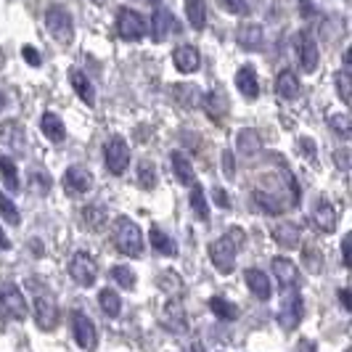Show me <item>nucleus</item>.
Segmentation results:
<instances>
[{
	"label": "nucleus",
	"mask_w": 352,
	"mask_h": 352,
	"mask_svg": "<svg viewBox=\"0 0 352 352\" xmlns=\"http://www.w3.org/2000/svg\"><path fill=\"white\" fill-rule=\"evenodd\" d=\"M302 318H305V302H302L300 294H292L289 300L283 302L281 310H278V326L286 329V331H292V329L300 326Z\"/></svg>",
	"instance_id": "obj_11"
},
{
	"label": "nucleus",
	"mask_w": 352,
	"mask_h": 352,
	"mask_svg": "<svg viewBox=\"0 0 352 352\" xmlns=\"http://www.w3.org/2000/svg\"><path fill=\"white\" fill-rule=\"evenodd\" d=\"M35 320L43 331H53L56 323H58V307L48 292H43L35 300Z\"/></svg>",
	"instance_id": "obj_10"
},
{
	"label": "nucleus",
	"mask_w": 352,
	"mask_h": 352,
	"mask_svg": "<svg viewBox=\"0 0 352 352\" xmlns=\"http://www.w3.org/2000/svg\"><path fill=\"white\" fill-rule=\"evenodd\" d=\"M0 249L6 252V249H11V241H8V236L3 233V228H0Z\"/></svg>",
	"instance_id": "obj_54"
},
{
	"label": "nucleus",
	"mask_w": 352,
	"mask_h": 352,
	"mask_svg": "<svg viewBox=\"0 0 352 352\" xmlns=\"http://www.w3.org/2000/svg\"><path fill=\"white\" fill-rule=\"evenodd\" d=\"M307 217H310V220H313V226H318L323 233H334L336 230V212H334V207H331V201H329V199H323V196L316 201V207L310 210Z\"/></svg>",
	"instance_id": "obj_13"
},
{
	"label": "nucleus",
	"mask_w": 352,
	"mask_h": 352,
	"mask_svg": "<svg viewBox=\"0 0 352 352\" xmlns=\"http://www.w3.org/2000/svg\"><path fill=\"white\" fill-rule=\"evenodd\" d=\"M170 159H173V170H175L177 180H180L183 186H194L196 173H194V167H191V162H188V157H186L183 151H173Z\"/></svg>",
	"instance_id": "obj_27"
},
{
	"label": "nucleus",
	"mask_w": 352,
	"mask_h": 352,
	"mask_svg": "<svg viewBox=\"0 0 352 352\" xmlns=\"http://www.w3.org/2000/svg\"><path fill=\"white\" fill-rule=\"evenodd\" d=\"M40 130L45 133V138H48L51 143H64V138H67V127H64V122H61V117L53 114V111H45V114H43Z\"/></svg>",
	"instance_id": "obj_23"
},
{
	"label": "nucleus",
	"mask_w": 352,
	"mask_h": 352,
	"mask_svg": "<svg viewBox=\"0 0 352 352\" xmlns=\"http://www.w3.org/2000/svg\"><path fill=\"white\" fill-rule=\"evenodd\" d=\"M30 247H32V252H35V254H43V249H40V241H30Z\"/></svg>",
	"instance_id": "obj_56"
},
{
	"label": "nucleus",
	"mask_w": 352,
	"mask_h": 352,
	"mask_svg": "<svg viewBox=\"0 0 352 352\" xmlns=\"http://www.w3.org/2000/svg\"><path fill=\"white\" fill-rule=\"evenodd\" d=\"M173 61H175V69L183 72V74H191V72L201 67V56H199L196 45H180V48H175Z\"/></svg>",
	"instance_id": "obj_17"
},
{
	"label": "nucleus",
	"mask_w": 352,
	"mask_h": 352,
	"mask_svg": "<svg viewBox=\"0 0 352 352\" xmlns=\"http://www.w3.org/2000/svg\"><path fill=\"white\" fill-rule=\"evenodd\" d=\"M173 24H175L173 14H170L164 6H157L154 16H151V40H154V43L167 40V37H170V30H173Z\"/></svg>",
	"instance_id": "obj_19"
},
{
	"label": "nucleus",
	"mask_w": 352,
	"mask_h": 352,
	"mask_svg": "<svg viewBox=\"0 0 352 352\" xmlns=\"http://www.w3.org/2000/svg\"><path fill=\"white\" fill-rule=\"evenodd\" d=\"M191 210H194V214L201 223L210 220V204H207V199H204V191H201L196 183L191 186Z\"/></svg>",
	"instance_id": "obj_35"
},
{
	"label": "nucleus",
	"mask_w": 352,
	"mask_h": 352,
	"mask_svg": "<svg viewBox=\"0 0 352 352\" xmlns=\"http://www.w3.org/2000/svg\"><path fill=\"white\" fill-rule=\"evenodd\" d=\"M186 16L194 30L207 27V3L204 0H186Z\"/></svg>",
	"instance_id": "obj_30"
},
{
	"label": "nucleus",
	"mask_w": 352,
	"mask_h": 352,
	"mask_svg": "<svg viewBox=\"0 0 352 352\" xmlns=\"http://www.w3.org/2000/svg\"><path fill=\"white\" fill-rule=\"evenodd\" d=\"M350 249H352V236H344V239H342V263H344V267H350L352 265Z\"/></svg>",
	"instance_id": "obj_50"
},
{
	"label": "nucleus",
	"mask_w": 352,
	"mask_h": 352,
	"mask_svg": "<svg viewBox=\"0 0 352 352\" xmlns=\"http://www.w3.org/2000/svg\"><path fill=\"white\" fill-rule=\"evenodd\" d=\"M329 127L334 130L339 138H350L352 133V122L347 114H329Z\"/></svg>",
	"instance_id": "obj_42"
},
{
	"label": "nucleus",
	"mask_w": 352,
	"mask_h": 352,
	"mask_svg": "<svg viewBox=\"0 0 352 352\" xmlns=\"http://www.w3.org/2000/svg\"><path fill=\"white\" fill-rule=\"evenodd\" d=\"M236 148H239L244 157H257V154L263 151V141H260L257 130H252V127L239 130V135H236Z\"/></svg>",
	"instance_id": "obj_24"
},
{
	"label": "nucleus",
	"mask_w": 352,
	"mask_h": 352,
	"mask_svg": "<svg viewBox=\"0 0 352 352\" xmlns=\"http://www.w3.org/2000/svg\"><path fill=\"white\" fill-rule=\"evenodd\" d=\"M90 3H96V6H104L106 0H90Z\"/></svg>",
	"instance_id": "obj_59"
},
{
	"label": "nucleus",
	"mask_w": 352,
	"mask_h": 352,
	"mask_svg": "<svg viewBox=\"0 0 352 352\" xmlns=\"http://www.w3.org/2000/svg\"><path fill=\"white\" fill-rule=\"evenodd\" d=\"M104 162H106V170L111 175H122L124 170H127V164H130V146L124 143V138L114 135V138L106 141Z\"/></svg>",
	"instance_id": "obj_4"
},
{
	"label": "nucleus",
	"mask_w": 352,
	"mask_h": 352,
	"mask_svg": "<svg viewBox=\"0 0 352 352\" xmlns=\"http://www.w3.org/2000/svg\"><path fill=\"white\" fill-rule=\"evenodd\" d=\"M339 302H342V307L350 313L352 310V297H350V289H339Z\"/></svg>",
	"instance_id": "obj_51"
},
{
	"label": "nucleus",
	"mask_w": 352,
	"mask_h": 352,
	"mask_svg": "<svg viewBox=\"0 0 352 352\" xmlns=\"http://www.w3.org/2000/svg\"><path fill=\"white\" fill-rule=\"evenodd\" d=\"M148 236H151V247L157 249L159 254H164V257H175L177 254V244L173 241V236H167L159 226H154Z\"/></svg>",
	"instance_id": "obj_29"
},
{
	"label": "nucleus",
	"mask_w": 352,
	"mask_h": 352,
	"mask_svg": "<svg viewBox=\"0 0 352 352\" xmlns=\"http://www.w3.org/2000/svg\"><path fill=\"white\" fill-rule=\"evenodd\" d=\"M148 3H157V0H148Z\"/></svg>",
	"instance_id": "obj_60"
},
{
	"label": "nucleus",
	"mask_w": 352,
	"mask_h": 352,
	"mask_svg": "<svg viewBox=\"0 0 352 352\" xmlns=\"http://www.w3.org/2000/svg\"><path fill=\"white\" fill-rule=\"evenodd\" d=\"M138 186H141L143 191H154V186H157V167H154V162H141L138 164Z\"/></svg>",
	"instance_id": "obj_36"
},
{
	"label": "nucleus",
	"mask_w": 352,
	"mask_h": 352,
	"mask_svg": "<svg viewBox=\"0 0 352 352\" xmlns=\"http://www.w3.org/2000/svg\"><path fill=\"white\" fill-rule=\"evenodd\" d=\"M233 16H247L249 14V0H223Z\"/></svg>",
	"instance_id": "obj_44"
},
{
	"label": "nucleus",
	"mask_w": 352,
	"mask_h": 352,
	"mask_svg": "<svg viewBox=\"0 0 352 352\" xmlns=\"http://www.w3.org/2000/svg\"><path fill=\"white\" fill-rule=\"evenodd\" d=\"M21 56H24V61H27L30 67H40V64H43V56H40V51L32 48V45H24V48H21Z\"/></svg>",
	"instance_id": "obj_45"
},
{
	"label": "nucleus",
	"mask_w": 352,
	"mask_h": 352,
	"mask_svg": "<svg viewBox=\"0 0 352 352\" xmlns=\"http://www.w3.org/2000/svg\"><path fill=\"white\" fill-rule=\"evenodd\" d=\"M236 40H239V45L244 51H260L265 43V32L260 24H244V27H239Z\"/></svg>",
	"instance_id": "obj_21"
},
{
	"label": "nucleus",
	"mask_w": 352,
	"mask_h": 352,
	"mask_svg": "<svg viewBox=\"0 0 352 352\" xmlns=\"http://www.w3.org/2000/svg\"><path fill=\"white\" fill-rule=\"evenodd\" d=\"M0 313L6 318H14V320H24L27 318V302H24V294L19 292V286L14 283H6L0 289Z\"/></svg>",
	"instance_id": "obj_5"
},
{
	"label": "nucleus",
	"mask_w": 352,
	"mask_h": 352,
	"mask_svg": "<svg viewBox=\"0 0 352 352\" xmlns=\"http://www.w3.org/2000/svg\"><path fill=\"white\" fill-rule=\"evenodd\" d=\"M212 199H214V204L217 207H223V210H230V196L223 191V188H214L212 191Z\"/></svg>",
	"instance_id": "obj_49"
},
{
	"label": "nucleus",
	"mask_w": 352,
	"mask_h": 352,
	"mask_svg": "<svg viewBox=\"0 0 352 352\" xmlns=\"http://www.w3.org/2000/svg\"><path fill=\"white\" fill-rule=\"evenodd\" d=\"M111 281L120 283V289H135V273L127 265H114L111 267Z\"/></svg>",
	"instance_id": "obj_39"
},
{
	"label": "nucleus",
	"mask_w": 352,
	"mask_h": 352,
	"mask_svg": "<svg viewBox=\"0 0 352 352\" xmlns=\"http://www.w3.org/2000/svg\"><path fill=\"white\" fill-rule=\"evenodd\" d=\"M297 350H300V352H316V342H307V339H302Z\"/></svg>",
	"instance_id": "obj_53"
},
{
	"label": "nucleus",
	"mask_w": 352,
	"mask_h": 352,
	"mask_svg": "<svg viewBox=\"0 0 352 352\" xmlns=\"http://www.w3.org/2000/svg\"><path fill=\"white\" fill-rule=\"evenodd\" d=\"M336 82V93H339V101L342 104H350L352 101V77H350V69H339L334 77Z\"/></svg>",
	"instance_id": "obj_37"
},
{
	"label": "nucleus",
	"mask_w": 352,
	"mask_h": 352,
	"mask_svg": "<svg viewBox=\"0 0 352 352\" xmlns=\"http://www.w3.org/2000/svg\"><path fill=\"white\" fill-rule=\"evenodd\" d=\"M294 43H297L300 67L307 72V74H310V72H316L318 69V45H316V40L310 37V32H300Z\"/></svg>",
	"instance_id": "obj_14"
},
{
	"label": "nucleus",
	"mask_w": 352,
	"mask_h": 352,
	"mask_svg": "<svg viewBox=\"0 0 352 352\" xmlns=\"http://www.w3.org/2000/svg\"><path fill=\"white\" fill-rule=\"evenodd\" d=\"M210 310L220 318V320H236V318H239V307H236L233 302L223 300V297H212Z\"/></svg>",
	"instance_id": "obj_34"
},
{
	"label": "nucleus",
	"mask_w": 352,
	"mask_h": 352,
	"mask_svg": "<svg viewBox=\"0 0 352 352\" xmlns=\"http://www.w3.org/2000/svg\"><path fill=\"white\" fill-rule=\"evenodd\" d=\"M300 151L305 154V157H310L313 162H316L318 151H316V141H313V138H300Z\"/></svg>",
	"instance_id": "obj_47"
},
{
	"label": "nucleus",
	"mask_w": 352,
	"mask_h": 352,
	"mask_svg": "<svg viewBox=\"0 0 352 352\" xmlns=\"http://www.w3.org/2000/svg\"><path fill=\"white\" fill-rule=\"evenodd\" d=\"M347 352H352V350H347Z\"/></svg>",
	"instance_id": "obj_61"
},
{
	"label": "nucleus",
	"mask_w": 352,
	"mask_h": 352,
	"mask_svg": "<svg viewBox=\"0 0 352 352\" xmlns=\"http://www.w3.org/2000/svg\"><path fill=\"white\" fill-rule=\"evenodd\" d=\"M0 175H3V186L8 188V191H19V173H16V164H14V159L6 157V154H0Z\"/></svg>",
	"instance_id": "obj_31"
},
{
	"label": "nucleus",
	"mask_w": 352,
	"mask_h": 352,
	"mask_svg": "<svg viewBox=\"0 0 352 352\" xmlns=\"http://www.w3.org/2000/svg\"><path fill=\"white\" fill-rule=\"evenodd\" d=\"M244 281H247V286L252 289V294H254V297H257L260 302H267L270 297H273V286H270V278H267V273H263V270H257V267L247 270Z\"/></svg>",
	"instance_id": "obj_18"
},
{
	"label": "nucleus",
	"mask_w": 352,
	"mask_h": 352,
	"mask_svg": "<svg viewBox=\"0 0 352 352\" xmlns=\"http://www.w3.org/2000/svg\"><path fill=\"white\" fill-rule=\"evenodd\" d=\"M69 276L80 283V286H85V289H88V286H93V283H96L98 265H96V260H93L90 254H85V252H77V254L69 260Z\"/></svg>",
	"instance_id": "obj_8"
},
{
	"label": "nucleus",
	"mask_w": 352,
	"mask_h": 352,
	"mask_svg": "<svg viewBox=\"0 0 352 352\" xmlns=\"http://www.w3.org/2000/svg\"><path fill=\"white\" fill-rule=\"evenodd\" d=\"M276 93L281 96L283 101H292V98L300 96V80L294 77V72L283 69L281 74L276 77Z\"/></svg>",
	"instance_id": "obj_26"
},
{
	"label": "nucleus",
	"mask_w": 352,
	"mask_h": 352,
	"mask_svg": "<svg viewBox=\"0 0 352 352\" xmlns=\"http://www.w3.org/2000/svg\"><path fill=\"white\" fill-rule=\"evenodd\" d=\"M188 352H204V347H201V344H199V342H194V344H191V347H188Z\"/></svg>",
	"instance_id": "obj_57"
},
{
	"label": "nucleus",
	"mask_w": 352,
	"mask_h": 352,
	"mask_svg": "<svg viewBox=\"0 0 352 352\" xmlns=\"http://www.w3.org/2000/svg\"><path fill=\"white\" fill-rule=\"evenodd\" d=\"M342 61H344V69H350V64H352V51H344V56H342Z\"/></svg>",
	"instance_id": "obj_55"
},
{
	"label": "nucleus",
	"mask_w": 352,
	"mask_h": 352,
	"mask_svg": "<svg viewBox=\"0 0 352 352\" xmlns=\"http://www.w3.org/2000/svg\"><path fill=\"white\" fill-rule=\"evenodd\" d=\"M270 236H273V241L278 247L286 249H297L302 244V228L297 223H278V226H273Z\"/></svg>",
	"instance_id": "obj_16"
},
{
	"label": "nucleus",
	"mask_w": 352,
	"mask_h": 352,
	"mask_svg": "<svg viewBox=\"0 0 352 352\" xmlns=\"http://www.w3.org/2000/svg\"><path fill=\"white\" fill-rule=\"evenodd\" d=\"M69 82H72V88H74V93H77V98H82V104H88V106L96 104V88H93V82L85 77V72H80L77 67H72Z\"/></svg>",
	"instance_id": "obj_20"
},
{
	"label": "nucleus",
	"mask_w": 352,
	"mask_h": 352,
	"mask_svg": "<svg viewBox=\"0 0 352 352\" xmlns=\"http://www.w3.org/2000/svg\"><path fill=\"white\" fill-rule=\"evenodd\" d=\"M3 106H6V93L0 90V111H3Z\"/></svg>",
	"instance_id": "obj_58"
},
{
	"label": "nucleus",
	"mask_w": 352,
	"mask_h": 352,
	"mask_svg": "<svg viewBox=\"0 0 352 352\" xmlns=\"http://www.w3.org/2000/svg\"><path fill=\"white\" fill-rule=\"evenodd\" d=\"M254 201H257V207L263 212H267V214H281L283 212V204L276 199V196H267L263 194V191H254Z\"/></svg>",
	"instance_id": "obj_41"
},
{
	"label": "nucleus",
	"mask_w": 352,
	"mask_h": 352,
	"mask_svg": "<svg viewBox=\"0 0 352 352\" xmlns=\"http://www.w3.org/2000/svg\"><path fill=\"white\" fill-rule=\"evenodd\" d=\"M64 191L69 196H82L88 194L90 188H93V175H90L88 167H80V164H74V167H69L67 173H64Z\"/></svg>",
	"instance_id": "obj_9"
},
{
	"label": "nucleus",
	"mask_w": 352,
	"mask_h": 352,
	"mask_svg": "<svg viewBox=\"0 0 352 352\" xmlns=\"http://www.w3.org/2000/svg\"><path fill=\"white\" fill-rule=\"evenodd\" d=\"M98 302H101V307H104V313L109 318H117L122 313V302H120V294L114 289H101Z\"/></svg>",
	"instance_id": "obj_33"
},
{
	"label": "nucleus",
	"mask_w": 352,
	"mask_h": 352,
	"mask_svg": "<svg viewBox=\"0 0 352 352\" xmlns=\"http://www.w3.org/2000/svg\"><path fill=\"white\" fill-rule=\"evenodd\" d=\"M241 241H244V233L239 228H233L228 236L212 241L210 260L220 273H226V276L233 273V267H236V252H239V244H241Z\"/></svg>",
	"instance_id": "obj_1"
},
{
	"label": "nucleus",
	"mask_w": 352,
	"mask_h": 352,
	"mask_svg": "<svg viewBox=\"0 0 352 352\" xmlns=\"http://www.w3.org/2000/svg\"><path fill=\"white\" fill-rule=\"evenodd\" d=\"M45 27L56 43L61 45H69L72 37H74V21H72V14L64 8V6H51L48 14H45Z\"/></svg>",
	"instance_id": "obj_3"
},
{
	"label": "nucleus",
	"mask_w": 352,
	"mask_h": 352,
	"mask_svg": "<svg viewBox=\"0 0 352 352\" xmlns=\"http://www.w3.org/2000/svg\"><path fill=\"white\" fill-rule=\"evenodd\" d=\"M162 323L173 331V334H186L188 331V318L183 310V302L173 297V300L164 305V313H162Z\"/></svg>",
	"instance_id": "obj_12"
},
{
	"label": "nucleus",
	"mask_w": 352,
	"mask_h": 352,
	"mask_svg": "<svg viewBox=\"0 0 352 352\" xmlns=\"http://www.w3.org/2000/svg\"><path fill=\"white\" fill-rule=\"evenodd\" d=\"M82 217H85V226H88L90 230H101L106 223V210L98 207V204H88V207L82 210Z\"/></svg>",
	"instance_id": "obj_38"
},
{
	"label": "nucleus",
	"mask_w": 352,
	"mask_h": 352,
	"mask_svg": "<svg viewBox=\"0 0 352 352\" xmlns=\"http://www.w3.org/2000/svg\"><path fill=\"white\" fill-rule=\"evenodd\" d=\"M117 249L124 257H141L143 254V236L141 228L130 217H117Z\"/></svg>",
	"instance_id": "obj_2"
},
{
	"label": "nucleus",
	"mask_w": 352,
	"mask_h": 352,
	"mask_svg": "<svg viewBox=\"0 0 352 352\" xmlns=\"http://www.w3.org/2000/svg\"><path fill=\"white\" fill-rule=\"evenodd\" d=\"M300 3H302V16H313V11H316L313 3L310 0H300Z\"/></svg>",
	"instance_id": "obj_52"
},
{
	"label": "nucleus",
	"mask_w": 352,
	"mask_h": 352,
	"mask_svg": "<svg viewBox=\"0 0 352 352\" xmlns=\"http://www.w3.org/2000/svg\"><path fill=\"white\" fill-rule=\"evenodd\" d=\"M236 88L241 90V96H247V98H257L260 96V82H257L254 67H241L239 69V74H236Z\"/></svg>",
	"instance_id": "obj_25"
},
{
	"label": "nucleus",
	"mask_w": 352,
	"mask_h": 352,
	"mask_svg": "<svg viewBox=\"0 0 352 352\" xmlns=\"http://www.w3.org/2000/svg\"><path fill=\"white\" fill-rule=\"evenodd\" d=\"M223 173H226L228 180L236 175V162H233V154H230V151H223Z\"/></svg>",
	"instance_id": "obj_48"
},
{
	"label": "nucleus",
	"mask_w": 352,
	"mask_h": 352,
	"mask_svg": "<svg viewBox=\"0 0 352 352\" xmlns=\"http://www.w3.org/2000/svg\"><path fill=\"white\" fill-rule=\"evenodd\" d=\"M27 177H30V188H32V194L37 196H45L51 194L53 188V177L43 170V167H30V173H27Z\"/></svg>",
	"instance_id": "obj_28"
},
{
	"label": "nucleus",
	"mask_w": 352,
	"mask_h": 352,
	"mask_svg": "<svg viewBox=\"0 0 352 352\" xmlns=\"http://www.w3.org/2000/svg\"><path fill=\"white\" fill-rule=\"evenodd\" d=\"M201 106L210 114L212 122H223V117L228 114V96H220L217 90H212L207 96H201Z\"/></svg>",
	"instance_id": "obj_22"
},
{
	"label": "nucleus",
	"mask_w": 352,
	"mask_h": 352,
	"mask_svg": "<svg viewBox=\"0 0 352 352\" xmlns=\"http://www.w3.org/2000/svg\"><path fill=\"white\" fill-rule=\"evenodd\" d=\"M0 214H3V220H6L8 226H19V223H21V214H19V210L14 207V201L6 194H0Z\"/></svg>",
	"instance_id": "obj_43"
},
{
	"label": "nucleus",
	"mask_w": 352,
	"mask_h": 352,
	"mask_svg": "<svg viewBox=\"0 0 352 352\" xmlns=\"http://www.w3.org/2000/svg\"><path fill=\"white\" fill-rule=\"evenodd\" d=\"M350 148H339V151H334V162H336V167H339V170H344V173H347V170H350Z\"/></svg>",
	"instance_id": "obj_46"
},
{
	"label": "nucleus",
	"mask_w": 352,
	"mask_h": 352,
	"mask_svg": "<svg viewBox=\"0 0 352 352\" xmlns=\"http://www.w3.org/2000/svg\"><path fill=\"white\" fill-rule=\"evenodd\" d=\"M173 93H175L177 101L186 106V109H196V106H201V96H204L196 85H188V82H186V85H175Z\"/></svg>",
	"instance_id": "obj_32"
},
{
	"label": "nucleus",
	"mask_w": 352,
	"mask_h": 352,
	"mask_svg": "<svg viewBox=\"0 0 352 352\" xmlns=\"http://www.w3.org/2000/svg\"><path fill=\"white\" fill-rule=\"evenodd\" d=\"M270 265H273V273H276V278H278V283H281L286 292L300 286V270H297V265L292 263V260H286V257H273Z\"/></svg>",
	"instance_id": "obj_15"
},
{
	"label": "nucleus",
	"mask_w": 352,
	"mask_h": 352,
	"mask_svg": "<svg viewBox=\"0 0 352 352\" xmlns=\"http://www.w3.org/2000/svg\"><path fill=\"white\" fill-rule=\"evenodd\" d=\"M302 260L307 265V270H313V273H320V270H323V254H320V249H318L316 244H307V247H305Z\"/></svg>",
	"instance_id": "obj_40"
},
{
	"label": "nucleus",
	"mask_w": 352,
	"mask_h": 352,
	"mask_svg": "<svg viewBox=\"0 0 352 352\" xmlns=\"http://www.w3.org/2000/svg\"><path fill=\"white\" fill-rule=\"evenodd\" d=\"M72 334H74V342L82 347V350H96V344H98V331H96V326H93V320H90L82 310H74V316H72Z\"/></svg>",
	"instance_id": "obj_6"
},
{
	"label": "nucleus",
	"mask_w": 352,
	"mask_h": 352,
	"mask_svg": "<svg viewBox=\"0 0 352 352\" xmlns=\"http://www.w3.org/2000/svg\"><path fill=\"white\" fill-rule=\"evenodd\" d=\"M117 32L122 40L133 43V40H141L146 35V21L141 14H135L133 8H120L117 14Z\"/></svg>",
	"instance_id": "obj_7"
}]
</instances>
